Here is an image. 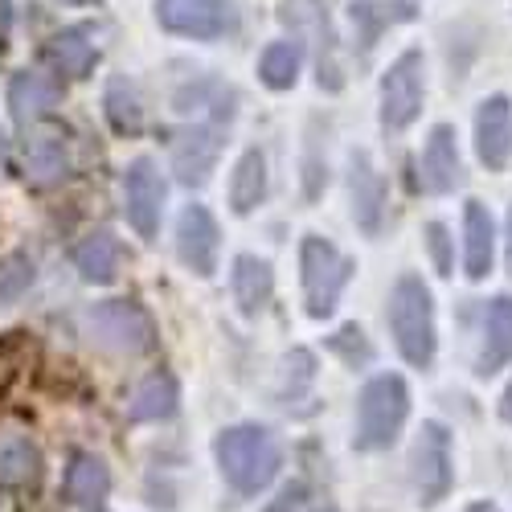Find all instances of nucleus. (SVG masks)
Returning <instances> with one entry per match:
<instances>
[{
  "instance_id": "f257e3e1",
  "label": "nucleus",
  "mask_w": 512,
  "mask_h": 512,
  "mask_svg": "<svg viewBox=\"0 0 512 512\" xmlns=\"http://www.w3.org/2000/svg\"><path fill=\"white\" fill-rule=\"evenodd\" d=\"M213 455H218L226 484L242 496L263 492L275 480L279 463H283V451H279L275 435L267 431V426H254V422H238V426H230V431H222L218 439H213Z\"/></svg>"
},
{
  "instance_id": "f03ea898",
  "label": "nucleus",
  "mask_w": 512,
  "mask_h": 512,
  "mask_svg": "<svg viewBox=\"0 0 512 512\" xmlns=\"http://www.w3.org/2000/svg\"><path fill=\"white\" fill-rule=\"evenodd\" d=\"M390 332H394V345L402 353L406 365L414 369H431L435 361V304H431V291L418 275H402L390 291Z\"/></svg>"
},
{
  "instance_id": "7ed1b4c3",
  "label": "nucleus",
  "mask_w": 512,
  "mask_h": 512,
  "mask_svg": "<svg viewBox=\"0 0 512 512\" xmlns=\"http://www.w3.org/2000/svg\"><path fill=\"white\" fill-rule=\"evenodd\" d=\"M410 414V390L398 373H377L373 381H365L361 402H357V435L353 443L361 451H381L390 447Z\"/></svg>"
},
{
  "instance_id": "20e7f679",
  "label": "nucleus",
  "mask_w": 512,
  "mask_h": 512,
  "mask_svg": "<svg viewBox=\"0 0 512 512\" xmlns=\"http://www.w3.org/2000/svg\"><path fill=\"white\" fill-rule=\"evenodd\" d=\"M349 275H353V263L328 238L308 234L300 242V279H304V300H308V316L312 320H324V316L336 312L340 291H345Z\"/></svg>"
},
{
  "instance_id": "39448f33",
  "label": "nucleus",
  "mask_w": 512,
  "mask_h": 512,
  "mask_svg": "<svg viewBox=\"0 0 512 512\" xmlns=\"http://www.w3.org/2000/svg\"><path fill=\"white\" fill-rule=\"evenodd\" d=\"M82 324H87V336L95 340V345L111 349V353H148L152 340H156V328H152L148 312L132 300L95 304Z\"/></svg>"
},
{
  "instance_id": "423d86ee",
  "label": "nucleus",
  "mask_w": 512,
  "mask_h": 512,
  "mask_svg": "<svg viewBox=\"0 0 512 512\" xmlns=\"http://www.w3.org/2000/svg\"><path fill=\"white\" fill-rule=\"evenodd\" d=\"M422 111V54L406 50L394 66L381 74V127L386 132H406Z\"/></svg>"
},
{
  "instance_id": "0eeeda50",
  "label": "nucleus",
  "mask_w": 512,
  "mask_h": 512,
  "mask_svg": "<svg viewBox=\"0 0 512 512\" xmlns=\"http://www.w3.org/2000/svg\"><path fill=\"white\" fill-rule=\"evenodd\" d=\"M410 467H414V488H418L422 504L447 500L455 472H451V435H447L443 422H422Z\"/></svg>"
},
{
  "instance_id": "6e6552de",
  "label": "nucleus",
  "mask_w": 512,
  "mask_h": 512,
  "mask_svg": "<svg viewBox=\"0 0 512 512\" xmlns=\"http://www.w3.org/2000/svg\"><path fill=\"white\" fill-rule=\"evenodd\" d=\"M123 205H127V222L140 238L160 234V213H164V181L160 168L148 156H136L123 173Z\"/></svg>"
},
{
  "instance_id": "1a4fd4ad",
  "label": "nucleus",
  "mask_w": 512,
  "mask_h": 512,
  "mask_svg": "<svg viewBox=\"0 0 512 512\" xmlns=\"http://www.w3.org/2000/svg\"><path fill=\"white\" fill-rule=\"evenodd\" d=\"M218 222L205 205H185L181 218H177V254L181 263L197 275V279H209L218 271V254H222V242H218Z\"/></svg>"
},
{
  "instance_id": "9d476101",
  "label": "nucleus",
  "mask_w": 512,
  "mask_h": 512,
  "mask_svg": "<svg viewBox=\"0 0 512 512\" xmlns=\"http://www.w3.org/2000/svg\"><path fill=\"white\" fill-rule=\"evenodd\" d=\"M283 25H291L295 33L312 29L320 41H316V70H320V87L324 91H340V66H336V33H332V21L324 13V0H283L279 9Z\"/></svg>"
},
{
  "instance_id": "9b49d317",
  "label": "nucleus",
  "mask_w": 512,
  "mask_h": 512,
  "mask_svg": "<svg viewBox=\"0 0 512 512\" xmlns=\"http://www.w3.org/2000/svg\"><path fill=\"white\" fill-rule=\"evenodd\" d=\"M156 21L168 33L213 41L230 29V5L226 0H156Z\"/></svg>"
},
{
  "instance_id": "f8f14e48",
  "label": "nucleus",
  "mask_w": 512,
  "mask_h": 512,
  "mask_svg": "<svg viewBox=\"0 0 512 512\" xmlns=\"http://www.w3.org/2000/svg\"><path fill=\"white\" fill-rule=\"evenodd\" d=\"M476 156L488 173H504L512 160V103L504 95H488L476 111Z\"/></svg>"
},
{
  "instance_id": "ddd939ff",
  "label": "nucleus",
  "mask_w": 512,
  "mask_h": 512,
  "mask_svg": "<svg viewBox=\"0 0 512 512\" xmlns=\"http://www.w3.org/2000/svg\"><path fill=\"white\" fill-rule=\"evenodd\" d=\"M349 197H353V222L361 234H381V218H386V181L373 168L369 152L349 156Z\"/></svg>"
},
{
  "instance_id": "4468645a",
  "label": "nucleus",
  "mask_w": 512,
  "mask_h": 512,
  "mask_svg": "<svg viewBox=\"0 0 512 512\" xmlns=\"http://www.w3.org/2000/svg\"><path fill=\"white\" fill-rule=\"evenodd\" d=\"M62 99V87L50 78V74H37V70H21L13 82H9V111L21 127L37 123L41 115H50Z\"/></svg>"
},
{
  "instance_id": "2eb2a0df",
  "label": "nucleus",
  "mask_w": 512,
  "mask_h": 512,
  "mask_svg": "<svg viewBox=\"0 0 512 512\" xmlns=\"http://www.w3.org/2000/svg\"><path fill=\"white\" fill-rule=\"evenodd\" d=\"M218 152H222V140L218 132H209V127H193L185 132L177 144H173V173L181 185H205L213 164H218Z\"/></svg>"
},
{
  "instance_id": "dca6fc26",
  "label": "nucleus",
  "mask_w": 512,
  "mask_h": 512,
  "mask_svg": "<svg viewBox=\"0 0 512 512\" xmlns=\"http://www.w3.org/2000/svg\"><path fill=\"white\" fill-rule=\"evenodd\" d=\"M492 246H496V226L484 201H467L463 205V271L467 279H484L492 271Z\"/></svg>"
},
{
  "instance_id": "f3484780",
  "label": "nucleus",
  "mask_w": 512,
  "mask_h": 512,
  "mask_svg": "<svg viewBox=\"0 0 512 512\" xmlns=\"http://www.w3.org/2000/svg\"><path fill=\"white\" fill-rule=\"evenodd\" d=\"M459 148H455V132L447 123H439L431 140L422 148V189L426 193H451L459 185Z\"/></svg>"
},
{
  "instance_id": "a211bd4d",
  "label": "nucleus",
  "mask_w": 512,
  "mask_h": 512,
  "mask_svg": "<svg viewBox=\"0 0 512 512\" xmlns=\"http://www.w3.org/2000/svg\"><path fill=\"white\" fill-rule=\"evenodd\" d=\"M230 287H234V304L242 316H259L271 295H275V275H271V263L254 259V254H238L234 259V271H230Z\"/></svg>"
},
{
  "instance_id": "6ab92c4d",
  "label": "nucleus",
  "mask_w": 512,
  "mask_h": 512,
  "mask_svg": "<svg viewBox=\"0 0 512 512\" xmlns=\"http://www.w3.org/2000/svg\"><path fill=\"white\" fill-rule=\"evenodd\" d=\"M508 361H512V295H496L488 304V316H484V349H480L476 373L492 377Z\"/></svg>"
},
{
  "instance_id": "aec40b11",
  "label": "nucleus",
  "mask_w": 512,
  "mask_h": 512,
  "mask_svg": "<svg viewBox=\"0 0 512 512\" xmlns=\"http://www.w3.org/2000/svg\"><path fill=\"white\" fill-rule=\"evenodd\" d=\"M46 58L58 74L66 78H87L99 62V46L91 41V29H82V25H70V29H58L50 37V46H46Z\"/></svg>"
},
{
  "instance_id": "412c9836",
  "label": "nucleus",
  "mask_w": 512,
  "mask_h": 512,
  "mask_svg": "<svg viewBox=\"0 0 512 512\" xmlns=\"http://www.w3.org/2000/svg\"><path fill=\"white\" fill-rule=\"evenodd\" d=\"M177 402H181V390H177V377L173 373H148L140 381V390L127 406V418L132 422H160V418H173L177 414Z\"/></svg>"
},
{
  "instance_id": "4be33fe9",
  "label": "nucleus",
  "mask_w": 512,
  "mask_h": 512,
  "mask_svg": "<svg viewBox=\"0 0 512 512\" xmlns=\"http://www.w3.org/2000/svg\"><path fill=\"white\" fill-rule=\"evenodd\" d=\"M263 197H267V156L259 148H246L230 177V209L250 213L254 205H263Z\"/></svg>"
},
{
  "instance_id": "5701e85b",
  "label": "nucleus",
  "mask_w": 512,
  "mask_h": 512,
  "mask_svg": "<svg viewBox=\"0 0 512 512\" xmlns=\"http://www.w3.org/2000/svg\"><path fill=\"white\" fill-rule=\"evenodd\" d=\"M111 492V472H107V463L91 451H78L66 467V496L74 504H99L103 496Z\"/></svg>"
},
{
  "instance_id": "b1692460",
  "label": "nucleus",
  "mask_w": 512,
  "mask_h": 512,
  "mask_svg": "<svg viewBox=\"0 0 512 512\" xmlns=\"http://www.w3.org/2000/svg\"><path fill=\"white\" fill-rule=\"evenodd\" d=\"M74 267H78V275L87 283H99V287L111 283L115 271H119V242L107 230L87 234L78 242V250H74Z\"/></svg>"
},
{
  "instance_id": "393cba45",
  "label": "nucleus",
  "mask_w": 512,
  "mask_h": 512,
  "mask_svg": "<svg viewBox=\"0 0 512 512\" xmlns=\"http://www.w3.org/2000/svg\"><path fill=\"white\" fill-rule=\"evenodd\" d=\"M66 173H70V152L58 136H41L25 148V181L29 185L46 189V185L66 181Z\"/></svg>"
},
{
  "instance_id": "a878e982",
  "label": "nucleus",
  "mask_w": 512,
  "mask_h": 512,
  "mask_svg": "<svg viewBox=\"0 0 512 512\" xmlns=\"http://www.w3.org/2000/svg\"><path fill=\"white\" fill-rule=\"evenodd\" d=\"M349 17L361 29V46L369 50L373 41L381 37V29H390L398 21H410L414 5H410V0H357V5L349 9Z\"/></svg>"
},
{
  "instance_id": "bb28decb",
  "label": "nucleus",
  "mask_w": 512,
  "mask_h": 512,
  "mask_svg": "<svg viewBox=\"0 0 512 512\" xmlns=\"http://www.w3.org/2000/svg\"><path fill=\"white\" fill-rule=\"evenodd\" d=\"M37 476H41L37 447L25 435L5 439V447H0V484H5V488H21V484H33Z\"/></svg>"
},
{
  "instance_id": "cd10ccee",
  "label": "nucleus",
  "mask_w": 512,
  "mask_h": 512,
  "mask_svg": "<svg viewBox=\"0 0 512 512\" xmlns=\"http://www.w3.org/2000/svg\"><path fill=\"white\" fill-rule=\"evenodd\" d=\"M107 119L119 136H136L140 127H144V103L136 95V87L127 78H111L107 82Z\"/></svg>"
},
{
  "instance_id": "c85d7f7f",
  "label": "nucleus",
  "mask_w": 512,
  "mask_h": 512,
  "mask_svg": "<svg viewBox=\"0 0 512 512\" xmlns=\"http://www.w3.org/2000/svg\"><path fill=\"white\" fill-rule=\"evenodd\" d=\"M300 46L295 41H271L259 58V78L267 82L271 91H291L295 78H300Z\"/></svg>"
},
{
  "instance_id": "c756f323",
  "label": "nucleus",
  "mask_w": 512,
  "mask_h": 512,
  "mask_svg": "<svg viewBox=\"0 0 512 512\" xmlns=\"http://www.w3.org/2000/svg\"><path fill=\"white\" fill-rule=\"evenodd\" d=\"M29 283H33V263L25 259V254H13V259L0 267V300H5V304L21 300V291Z\"/></svg>"
},
{
  "instance_id": "7c9ffc66",
  "label": "nucleus",
  "mask_w": 512,
  "mask_h": 512,
  "mask_svg": "<svg viewBox=\"0 0 512 512\" xmlns=\"http://www.w3.org/2000/svg\"><path fill=\"white\" fill-rule=\"evenodd\" d=\"M332 349L340 353V357H345V365H369V357H373V349L365 345V332L357 328V324H345V328H340L336 336H332Z\"/></svg>"
},
{
  "instance_id": "2f4dec72",
  "label": "nucleus",
  "mask_w": 512,
  "mask_h": 512,
  "mask_svg": "<svg viewBox=\"0 0 512 512\" xmlns=\"http://www.w3.org/2000/svg\"><path fill=\"white\" fill-rule=\"evenodd\" d=\"M426 250H431V259H435V271L439 275H451L455 271V259H451V234L443 222H426Z\"/></svg>"
},
{
  "instance_id": "473e14b6",
  "label": "nucleus",
  "mask_w": 512,
  "mask_h": 512,
  "mask_svg": "<svg viewBox=\"0 0 512 512\" xmlns=\"http://www.w3.org/2000/svg\"><path fill=\"white\" fill-rule=\"evenodd\" d=\"M300 496H304V488H287V492H283V496H279V500H275L267 512H291L295 504H300Z\"/></svg>"
},
{
  "instance_id": "72a5a7b5",
  "label": "nucleus",
  "mask_w": 512,
  "mask_h": 512,
  "mask_svg": "<svg viewBox=\"0 0 512 512\" xmlns=\"http://www.w3.org/2000/svg\"><path fill=\"white\" fill-rule=\"evenodd\" d=\"M500 414H504V422L512 426V381H508V390H504V398H500Z\"/></svg>"
},
{
  "instance_id": "f704fd0d",
  "label": "nucleus",
  "mask_w": 512,
  "mask_h": 512,
  "mask_svg": "<svg viewBox=\"0 0 512 512\" xmlns=\"http://www.w3.org/2000/svg\"><path fill=\"white\" fill-rule=\"evenodd\" d=\"M467 512H500V508H496V504H488V500H480V504H472Z\"/></svg>"
},
{
  "instance_id": "c9c22d12",
  "label": "nucleus",
  "mask_w": 512,
  "mask_h": 512,
  "mask_svg": "<svg viewBox=\"0 0 512 512\" xmlns=\"http://www.w3.org/2000/svg\"><path fill=\"white\" fill-rule=\"evenodd\" d=\"M508 275H512V213H508Z\"/></svg>"
},
{
  "instance_id": "e433bc0d",
  "label": "nucleus",
  "mask_w": 512,
  "mask_h": 512,
  "mask_svg": "<svg viewBox=\"0 0 512 512\" xmlns=\"http://www.w3.org/2000/svg\"><path fill=\"white\" fill-rule=\"evenodd\" d=\"M62 5H87V0H62Z\"/></svg>"
},
{
  "instance_id": "4c0bfd02",
  "label": "nucleus",
  "mask_w": 512,
  "mask_h": 512,
  "mask_svg": "<svg viewBox=\"0 0 512 512\" xmlns=\"http://www.w3.org/2000/svg\"><path fill=\"white\" fill-rule=\"evenodd\" d=\"M0 152H5V132H0Z\"/></svg>"
}]
</instances>
